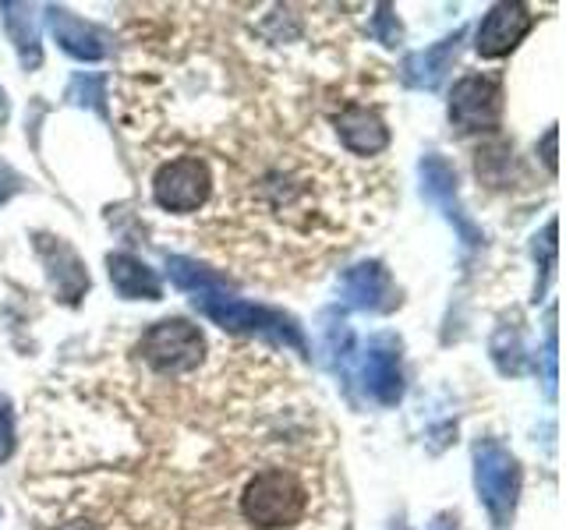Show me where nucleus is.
I'll use <instances>...</instances> for the list:
<instances>
[{
	"label": "nucleus",
	"instance_id": "1a4fd4ad",
	"mask_svg": "<svg viewBox=\"0 0 566 530\" xmlns=\"http://www.w3.org/2000/svg\"><path fill=\"white\" fill-rule=\"evenodd\" d=\"M421 194L460 230L464 244L482 241V234H478V230L464 220V212H460V205H457V173H453V167L436 152L421 159Z\"/></svg>",
	"mask_w": 566,
	"mask_h": 530
},
{
	"label": "nucleus",
	"instance_id": "dca6fc26",
	"mask_svg": "<svg viewBox=\"0 0 566 530\" xmlns=\"http://www.w3.org/2000/svg\"><path fill=\"white\" fill-rule=\"evenodd\" d=\"M4 14V29L11 35V43L22 57V67H40L43 50H40V29H35V14L29 4H0Z\"/></svg>",
	"mask_w": 566,
	"mask_h": 530
},
{
	"label": "nucleus",
	"instance_id": "423d86ee",
	"mask_svg": "<svg viewBox=\"0 0 566 530\" xmlns=\"http://www.w3.org/2000/svg\"><path fill=\"white\" fill-rule=\"evenodd\" d=\"M358 382L365 396L379 406H394L403 396L400 343L394 336H371L358 353Z\"/></svg>",
	"mask_w": 566,
	"mask_h": 530
},
{
	"label": "nucleus",
	"instance_id": "6e6552de",
	"mask_svg": "<svg viewBox=\"0 0 566 530\" xmlns=\"http://www.w3.org/2000/svg\"><path fill=\"white\" fill-rule=\"evenodd\" d=\"M531 25H535V14H531L524 4H495L482 18V25H478L474 50L489 61L503 57V53H510L524 40V35L531 32Z\"/></svg>",
	"mask_w": 566,
	"mask_h": 530
},
{
	"label": "nucleus",
	"instance_id": "39448f33",
	"mask_svg": "<svg viewBox=\"0 0 566 530\" xmlns=\"http://www.w3.org/2000/svg\"><path fill=\"white\" fill-rule=\"evenodd\" d=\"M209 191H212L209 167L195 156L170 159L153 177V199L167 212H195L199 205H206Z\"/></svg>",
	"mask_w": 566,
	"mask_h": 530
},
{
	"label": "nucleus",
	"instance_id": "4be33fe9",
	"mask_svg": "<svg viewBox=\"0 0 566 530\" xmlns=\"http://www.w3.org/2000/svg\"><path fill=\"white\" fill-rule=\"evenodd\" d=\"M542 152H545V156H542V159H545V167H548V170H556V128H548Z\"/></svg>",
	"mask_w": 566,
	"mask_h": 530
},
{
	"label": "nucleus",
	"instance_id": "f3484780",
	"mask_svg": "<svg viewBox=\"0 0 566 530\" xmlns=\"http://www.w3.org/2000/svg\"><path fill=\"white\" fill-rule=\"evenodd\" d=\"M167 269H170V279L177 283L181 290L188 294H209V290H227V283L217 276V273H209L202 269L199 262H191V258H181V255H174L167 258Z\"/></svg>",
	"mask_w": 566,
	"mask_h": 530
},
{
	"label": "nucleus",
	"instance_id": "aec40b11",
	"mask_svg": "<svg viewBox=\"0 0 566 530\" xmlns=\"http://www.w3.org/2000/svg\"><path fill=\"white\" fill-rule=\"evenodd\" d=\"M14 453V417L8 411V403H0V459H8Z\"/></svg>",
	"mask_w": 566,
	"mask_h": 530
},
{
	"label": "nucleus",
	"instance_id": "b1692460",
	"mask_svg": "<svg viewBox=\"0 0 566 530\" xmlns=\"http://www.w3.org/2000/svg\"><path fill=\"white\" fill-rule=\"evenodd\" d=\"M397 530H403V527H397Z\"/></svg>",
	"mask_w": 566,
	"mask_h": 530
},
{
	"label": "nucleus",
	"instance_id": "f257e3e1",
	"mask_svg": "<svg viewBox=\"0 0 566 530\" xmlns=\"http://www.w3.org/2000/svg\"><path fill=\"white\" fill-rule=\"evenodd\" d=\"M308 509V495L301 488V481L294 474L270 467L255 474L248 481L244 495H241V512L248 523H255L262 530H280V527H291L305 517Z\"/></svg>",
	"mask_w": 566,
	"mask_h": 530
},
{
	"label": "nucleus",
	"instance_id": "412c9836",
	"mask_svg": "<svg viewBox=\"0 0 566 530\" xmlns=\"http://www.w3.org/2000/svg\"><path fill=\"white\" fill-rule=\"evenodd\" d=\"M22 191V177H18L4 159H0V205H4L8 199H14V194Z\"/></svg>",
	"mask_w": 566,
	"mask_h": 530
},
{
	"label": "nucleus",
	"instance_id": "9d476101",
	"mask_svg": "<svg viewBox=\"0 0 566 530\" xmlns=\"http://www.w3.org/2000/svg\"><path fill=\"white\" fill-rule=\"evenodd\" d=\"M340 297L358 311H394L397 308V287L379 262L350 265L340 276Z\"/></svg>",
	"mask_w": 566,
	"mask_h": 530
},
{
	"label": "nucleus",
	"instance_id": "20e7f679",
	"mask_svg": "<svg viewBox=\"0 0 566 530\" xmlns=\"http://www.w3.org/2000/svg\"><path fill=\"white\" fill-rule=\"evenodd\" d=\"M138 353L153 371H159V375H185V371L202 364L206 340L199 326L185 322V318H164V322L146 329Z\"/></svg>",
	"mask_w": 566,
	"mask_h": 530
},
{
	"label": "nucleus",
	"instance_id": "7ed1b4c3",
	"mask_svg": "<svg viewBox=\"0 0 566 530\" xmlns=\"http://www.w3.org/2000/svg\"><path fill=\"white\" fill-rule=\"evenodd\" d=\"M474 488L482 506L489 509L492 523L506 530L521 495V467L495 438H482L474 446Z\"/></svg>",
	"mask_w": 566,
	"mask_h": 530
},
{
	"label": "nucleus",
	"instance_id": "f03ea898",
	"mask_svg": "<svg viewBox=\"0 0 566 530\" xmlns=\"http://www.w3.org/2000/svg\"><path fill=\"white\" fill-rule=\"evenodd\" d=\"M195 308H199L209 322H217L220 329L230 332H255V336H270L276 343H287L294 350H305L297 326L287 315H280L273 308H259L252 300H241L227 290H209V294H195Z\"/></svg>",
	"mask_w": 566,
	"mask_h": 530
},
{
	"label": "nucleus",
	"instance_id": "2eb2a0df",
	"mask_svg": "<svg viewBox=\"0 0 566 530\" xmlns=\"http://www.w3.org/2000/svg\"><path fill=\"white\" fill-rule=\"evenodd\" d=\"M50 29L57 35V43L64 53L78 61H103L106 57V43L96 29H88L82 18H75L64 8H50Z\"/></svg>",
	"mask_w": 566,
	"mask_h": 530
},
{
	"label": "nucleus",
	"instance_id": "9b49d317",
	"mask_svg": "<svg viewBox=\"0 0 566 530\" xmlns=\"http://www.w3.org/2000/svg\"><path fill=\"white\" fill-rule=\"evenodd\" d=\"M35 252H40V258L46 265V276L53 283V290H57L61 300H67V305H75V300L88 290V273H85L82 258L75 255V247L61 237L40 234L35 237Z\"/></svg>",
	"mask_w": 566,
	"mask_h": 530
},
{
	"label": "nucleus",
	"instance_id": "a211bd4d",
	"mask_svg": "<svg viewBox=\"0 0 566 530\" xmlns=\"http://www.w3.org/2000/svg\"><path fill=\"white\" fill-rule=\"evenodd\" d=\"M371 35L382 43V46H397L400 43V25H397V18L389 14V8L382 4L379 14H376V22H371Z\"/></svg>",
	"mask_w": 566,
	"mask_h": 530
},
{
	"label": "nucleus",
	"instance_id": "6ab92c4d",
	"mask_svg": "<svg viewBox=\"0 0 566 530\" xmlns=\"http://www.w3.org/2000/svg\"><path fill=\"white\" fill-rule=\"evenodd\" d=\"M99 88H103V82H99V78H85V75H78L75 82H71L67 99L88 103V106H99Z\"/></svg>",
	"mask_w": 566,
	"mask_h": 530
},
{
	"label": "nucleus",
	"instance_id": "4468645a",
	"mask_svg": "<svg viewBox=\"0 0 566 530\" xmlns=\"http://www.w3.org/2000/svg\"><path fill=\"white\" fill-rule=\"evenodd\" d=\"M106 269H111V283L120 297H128V300H159L164 297L159 276L135 255L117 252V255L106 258Z\"/></svg>",
	"mask_w": 566,
	"mask_h": 530
},
{
	"label": "nucleus",
	"instance_id": "ddd939ff",
	"mask_svg": "<svg viewBox=\"0 0 566 530\" xmlns=\"http://www.w3.org/2000/svg\"><path fill=\"white\" fill-rule=\"evenodd\" d=\"M336 135L340 141L358 156H376L389 146V128L386 120L368 110V106H347V110L336 117Z\"/></svg>",
	"mask_w": 566,
	"mask_h": 530
},
{
	"label": "nucleus",
	"instance_id": "0eeeda50",
	"mask_svg": "<svg viewBox=\"0 0 566 530\" xmlns=\"http://www.w3.org/2000/svg\"><path fill=\"white\" fill-rule=\"evenodd\" d=\"M503 117V85L489 75H468L453 85L450 120L460 131H492Z\"/></svg>",
	"mask_w": 566,
	"mask_h": 530
},
{
	"label": "nucleus",
	"instance_id": "5701e85b",
	"mask_svg": "<svg viewBox=\"0 0 566 530\" xmlns=\"http://www.w3.org/2000/svg\"><path fill=\"white\" fill-rule=\"evenodd\" d=\"M429 530H457V520H450V517H436Z\"/></svg>",
	"mask_w": 566,
	"mask_h": 530
},
{
	"label": "nucleus",
	"instance_id": "f8f14e48",
	"mask_svg": "<svg viewBox=\"0 0 566 530\" xmlns=\"http://www.w3.org/2000/svg\"><path fill=\"white\" fill-rule=\"evenodd\" d=\"M460 40H464V32H453L447 40H439L436 46L411 53V57L403 61V82L415 88H439L457 64Z\"/></svg>",
	"mask_w": 566,
	"mask_h": 530
}]
</instances>
